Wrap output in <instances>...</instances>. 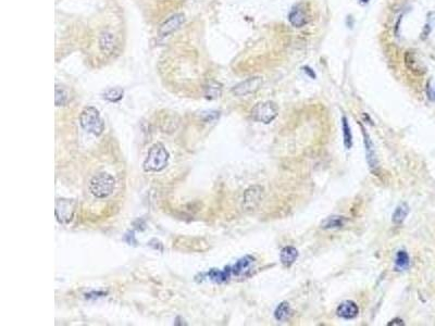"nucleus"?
I'll list each match as a JSON object with an SVG mask.
<instances>
[{
    "mask_svg": "<svg viewBox=\"0 0 435 326\" xmlns=\"http://www.w3.org/2000/svg\"><path fill=\"white\" fill-rule=\"evenodd\" d=\"M405 66L416 75H423L427 71L426 66L413 51H407L405 54Z\"/></svg>",
    "mask_w": 435,
    "mask_h": 326,
    "instance_id": "10",
    "label": "nucleus"
},
{
    "mask_svg": "<svg viewBox=\"0 0 435 326\" xmlns=\"http://www.w3.org/2000/svg\"><path fill=\"white\" fill-rule=\"evenodd\" d=\"M278 114V107L275 102L262 101L257 103L252 111L251 115L253 120L260 122V123L269 124L273 121Z\"/></svg>",
    "mask_w": 435,
    "mask_h": 326,
    "instance_id": "4",
    "label": "nucleus"
},
{
    "mask_svg": "<svg viewBox=\"0 0 435 326\" xmlns=\"http://www.w3.org/2000/svg\"><path fill=\"white\" fill-rule=\"evenodd\" d=\"M369 0H362V2H368Z\"/></svg>",
    "mask_w": 435,
    "mask_h": 326,
    "instance_id": "25",
    "label": "nucleus"
},
{
    "mask_svg": "<svg viewBox=\"0 0 435 326\" xmlns=\"http://www.w3.org/2000/svg\"><path fill=\"white\" fill-rule=\"evenodd\" d=\"M388 326H392V325H404V321L403 320H400V319H395V320H393V321H391L390 323L387 324Z\"/></svg>",
    "mask_w": 435,
    "mask_h": 326,
    "instance_id": "24",
    "label": "nucleus"
},
{
    "mask_svg": "<svg viewBox=\"0 0 435 326\" xmlns=\"http://www.w3.org/2000/svg\"><path fill=\"white\" fill-rule=\"evenodd\" d=\"M348 220L342 215H330L322 221L320 228L322 230H339L344 228Z\"/></svg>",
    "mask_w": 435,
    "mask_h": 326,
    "instance_id": "15",
    "label": "nucleus"
},
{
    "mask_svg": "<svg viewBox=\"0 0 435 326\" xmlns=\"http://www.w3.org/2000/svg\"><path fill=\"white\" fill-rule=\"evenodd\" d=\"M185 16L182 13H176L171 15L169 19L166 20L159 27V36L160 37H167L169 35L176 32L178 28L184 24Z\"/></svg>",
    "mask_w": 435,
    "mask_h": 326,
    "instance_id": "8",
    "label": "nucleus"
},
{
    "mask_svg": "<svg viewBox=\"0 0 435 326\" xmlns=\"http://www.w3.org/2000/svg\"><path fill=\"white\" fill-rule=\"evenodd\" d=\"M361 130H362V135H363V143H364V148H365V157H367V162H368V164H369L371 170H373V168L378 167V158H376L374 145H373L372 141H371L369 134H367V132H365V130L363 129V126H361Z\"/></svg>",
    "mask_w": 435,
    "mask_h": 326,
    "instance_id": "11",
    "label": "nucleus"
},
{
    "mask_svg": "<svg viewBox=\"0 0 435 326\" xmlns=\"http://www.w3.org/2000/svg\"><path fill=\"white\" fill-rule=\"evenodd\" d=\"M336 314L342 319L351 320L355 319L359 314V308L356 302L347 300L342 302V304L336 309Z\"/></svg>",
    "mask_w": 435,
    "mask_h": 326,
    "instance_id": "13",
    "label": "nucleus"
},
{
    "mask_svg": "<svg viewBox=\"0 0 435 326\" xmlns=\"http://www.w3.org/2000/svg\"><path fill=\"white\" fill-rule=\"evenodd\" d=\"M170 159L169 151L160 143L155 144L149 149L148 155L143 163L145 172H160L166 168Z\"/></svg>",
    "mask_w": 435,
    "mask_h": 326,
    "instance_id": "1",
    "label": "nucleus"
},
{
    "mask_svg": "<svg viewBox=\"0 0 435 326\" xmlns=\"http://www.w3.org/2000/svg\"><path fill=\"white\" fill-rule=\"evenodd\" d=\"M263 187L259 185H253L248 187L243 196V209L246 212H254L262 201Z\"/></svg>",
    "mask_w": 435,
    "mask_h": 326,
    "instance_id": "6",
    "label": "nucleus"
},
{
    "mask_svg": "<svg viewBox=\"0 0 435 326\" xmlns=\"http://www.w3.org/2000/svg\"><path fill=\"white\" fill-rule=\"evenodd\" d=\"M263 84V79L261 77H253L245 81L241 82L240 84L235 85L232 88V94L236 97H246L251 96L261 88Z\"/></svg>",
    "mask_w": 435,
    "mask_h": 326,
    "instance_id": "7",
    "label": "nucleus"
},
{
    "mask_svg": "<svg viewBox=\"0 0 435 326\" xmlns=\"http://www.w3.org/2000/svg\"><path fill=\"white\" fill-rule=\"evenodd\" d=\"M255 261H256V259L252 257V255H246V257L240 259L233 266H232V274H234L236 276L246 275L247 273L252 270Z\"/></svg>",
    "mask_w": 435,
    "mask_h": 326,
    "instance_id": "14",
    "label": "nucleus"
},
{
    "mask_svg": "<svg viewBox=\"0 0 435 326\" xmlns=\"http://www.w3.org/2000/svg\"><path fill=\"white\" fill-rule=\"evenodd\" d=\"M342 132H343V142L346 149H350L352 146V135L350 126L348 124L346 116L342 118Z\"/></svg>",
    "mask_w": 435,
    "mask_h": 326,
    "instance_id": "21",
    "label": "nucleus"
},
{
    "mask_svg": "<svg viewBox=\"0 0 435 326\" xmlns=\"http://www.w3.org/2000/svg\"><path fill=\"white\" fill-rule=\"evenodd\" d=\"M80 124L87 133L99 136L104 131V122L100 113L94 107H86L80 114Z\"/></svg>",
    "mask_w": 435,
    "mask_h": 326,
    "instance_id": "2",
    "label": "nucleus"
},
{
    "mask_svg": "<svg viewBox=\"0 0 435 326\" xmlns=\"http://www.w3.org/2000/svg\"><path fill=\"white\" fill-rule=\"evenodd\" d=\"M291 314H292L291 307H289L287 302L284 301L281 302V304L276 307V309L274 311V318L278 322H284L291 317Z\"/></svg>",
    "mask_w": 435,
    "mask_h": 326,
    "instance_id": "19",
    "label": "nucleus"
},
{
    "mask_svg": "<svg viewBox=\"0 0 435 326\" xmlns=\"http://www.w3.org/2000/svg\"><path fill=\"white\" fill-rule=\"evenodd\" d=\"M124 91L119 87H114V88H109L103 92V98L110 102H118L122 98H123Z\"/></svg>",
    "mask_w": 435,
    "mask_h": 326,
    "instance_id": "22",
    "label": "nucleus"
},
{
    "mask_svg": "<svg viewBox=\"0 0 435 326\" xmlns=\"http://www.w3.org/2000/svg\"><path fill=\"white\" fill-rule=\"evenodd\" d=\"M69 100V94L68 91L63 88V87L57 85L56 86V106L61 107L67 104Z\"/></svg>",
    "mask_w": 435,
    "mask_h": 326,
    "instance_id": "23",
    "label": "nucleus"
},
{
    "mask_svg": "<svg viewBox=\"0 0 435 326\" xmlns=\"http://www.w3.org/2000/svg\"><path fill=\"white\" fill-rule=\"evenodd\" d=\"M298 258V250L293 246H286L281 250V263L285 267H291Z\"/></svg>",
    "mask_w": 435,
    "mask_h": 326,
    "instance_id": "16",
    "label": "nucleus"
},
{
    "mask_svg": "<svg viewBox=\"0 0 435 326\" xmlns=\"http://www.w3.org/2000/svg\"><path fill=\"white\" fill-rule=\"evenodd\" d=\"M222 95V85L216 81H211L205 87V97L209 100H213Z\"/></svg>",
    "mask_w": 435,
    "mask_h": 326,
    "instance_id": "17",
    "label": "nucleus"
},
{
    "mask_svg": "<svg viewBox=\"0 0 435 326\" xmlns=\"http://www.w3.org/2000/svg\"><path fill=\"white\" fill-rule=\"evenodd\" d=\"M410 264V259L408 253L405 250H399L395 258V269L396 271L407 270Z\"/></svg>",
    "mask_w": 435,
    "mask_h": 326,
    "instance_id": "20",
    "label": "nucleus"
},
{
    "mask_svg": "<svg viewBox=\"0 0 435 326\" xmlns=\"http://www.w3.org/2000/svg\"><path fill=\"white\" fill-rule=\"evenodd\" d=\"M115 188V178L111 174L101 172L90 179L89 190L92 196L99 199L107 198L113 194Z\"/></svg>",
    "mask_w": 435,
    "mask_h": 326,
    "instance_id": "3",
    "label": "nucleus"
},
{
    "mask_svg": "<svg viewBox=\"0 0 435 326\" xmlns=\"http://www.w3.org/2000/svg\"><path fill=\"white\" fill-rule=\"evenodd\" d=\"M288 21L294 27H303L308 22V14L303 4H297L293 7L288 14Z\"/></svg>",
    "mask_w": 435,
    "mask_h": 326,
    "instance_id": "9",
    "label": "nucleus"
},
{
    "mask_svg": "<svg viewBox=\"0 0 435 326\" xmlns=\"http://www.w3.org/2000/svg\"><path fill=\"white\" fill-rule=\"evenodd\" d=\"M409 213V207L407 203H400V205L395 209V211H394L393 215H392V221L394 224L396 225H400L407 218V215Z\"/></svg>",
    "mask_w": 435,
    "mask_h": 326,
    "instance_id": "18",
    "label": "nucleus"
},
{
    "mask_svg": "<svg viewBox=\"0 0 435 326\" xmlns=\"http://www.w3.org/2000/svg\"><path fill=\"white\" fill-rule=\"evenodd\" d=\"M75 211H77V202L73 199L59 198L56 200V219L60 224H69L72 222Z\"/></svg>",
    "mask_w": 435,
    "mask_h": 326,
    "instance_id": "5",
    "label": "nucleus"
},
{
    "mask_svg": "<svg viewBox=\"0 0 435 326\" xmlns=\"http://www.w3.org/2000/svg\"><path fill=\"white\" fill-rule=\"evenodd\" d=\"M99 48L103 55L111 56L117 48V40L114 35L110 32L104 31L100 34L99 37Z\"/></svg>",
    "mask_w": 435,
    "mask_h": 326,
    "instance_id": "12",
    "label": "nucleus"
}]
</instances>
